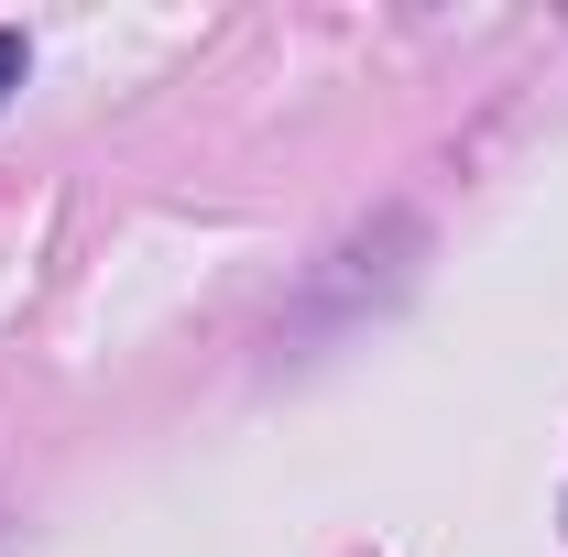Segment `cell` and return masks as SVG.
I'll return each instance as SVG.
<instances>
[{"label": "cell", "instance_id": "1", "mask_svg": "<svg viewBox=\"0 0 568 557\" xmlns=\"http://www.w3.org/2000/svg\"><path fill=\"white\" fill-rule=\"evenodd\" d=\"M22 67H33V55H22V33H11V22H0V99H11V88H22Z\"/></svg>", "mask_w": 568, "mask_h": 557}]
</instances>
